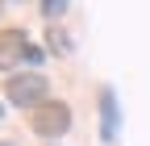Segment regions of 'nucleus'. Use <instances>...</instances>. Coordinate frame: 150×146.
<instances>
[{"mask_svg": "<svg viewBox=\"0 0 150 146\" xmlns=\"http://www.w3.org/2000/svg\"><path fill=\"white\" fill-rule=\"evenodd\" d=\"M4 96H8V104L25 108V113H33V108H42L46 100H54L50 96V79L42 71H17V75H8L4 79Z\"/></svg>", "mask_w": 150, "mask_h": 146, "instance_id": "nucleus-1", "label": "nucleus"}, {"mask_svg": "<svg viewBox=\"0 0 150 146\" xmlns=\"http://www.w3.org/2000/svg\"><path fill=\"white\" fill-rule=\"evenodd\" d=\"M0 146H17V142H0Z\"/></svg>", "mask_w": 150, "mask_h": 146, "instance_id": "nucleus-9", "label": "nucleus"}, {"mask_svg": "<svg viewBox=\"0 0 150 146\" xmlns=\"http://www.w3.org/2000/svg\"><path fill=\"white\" fill-rule=\"evenodd\" d=\"M42 59H46V54L29 42V33L21 25H4V29H0V75H4V79L17 75L21 63H42Z\"/></svg>", "mask_w": 150, "mask_h": 146, "instance_id": "nucleus-2", "label": "nucleus"}, {"mask_svg": "<svg viewBox=\"0 0 150 146\" xmlns=\"http://www.w3.org/2000/svg\"><path fill=\"white\" fill-rule=\"evenodd\" d=\"M0 17H4V0H0Z\"/></svg>", "mask_w": 150, "mask_h": 146, "instance_id": "nucleus-8", "label": "nucleus"}, {"mask_svg": "<svg viewBox=\"0 0 150 146\" xmlns=\"http://www.w3.org/2000/svg\"><path fill=\"white\" fill-rule=\"evenodd\" d=\"M96 104H100V142L104 146H117L121 142V100H117V92L104 84L100 96H96Z\"/></svg>", "mask_w": 150, "mask_h": 146, "instance_id": "nucleus-4", "label": "nucleus"}, {"mask_svg": "<svg viewBox=\"0 0 150 146\" xmlns=\"http://www.w3.org/2000/svg\"><path fill=\"white\" fill-rule=\"evenodd\" d=\"M38 9H42V17H46L50 25H59L63 17L71 13V4H67V0H42V4H38Z\"/></svg>", "mask_w": 150, "mask_h": 146, "instance_id": "nucleus-6", "label": "nucleus"}, {"mask_svg": "<svg viewBox=\"0 0 150 146\" xmlns=\"http://www.w3.org/2000/svg\"><path fill=\"white\" fill-rule=\"evenodd\" d=\"M46 46H50L54 54H71V50H75V42H71L67 25H50V29H46Z\"/></svg>", "mask_w": 150, "mask_h": 146, "instance_id": "nucleus-5", "label": "nucleus"}, {"mask_svg": "<svg viewBox=\"0 0 150 146\" xmlns=\"http://www.w3.org/2000/svg\"><path fill=\"white\" fill-rule=\"evenodd\" d=\"M29 130L42 138V142H59V138H67V130H71V108L63 104V100H46L42 108H33L29 113Z\"/></svg>", "mask_w": 150, "mask_h": 146, "instance_id": "nucleus-3", "label": "nucleus"}, {"mask_svg": "<svg viewBox=\"0 0 150 146\" xmlns=\"http://www.w3.org/2000/svg\"><path fill=\"white\" fill-rule=\"evenodd\" d=\"M0 121H4V104H0Z\"/></svg>", "mask_w": 150, "mask_h": 146, "instance_id": "nucleus-7", "label": "nucleus"}]
</instances>
